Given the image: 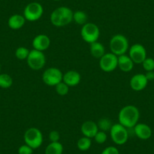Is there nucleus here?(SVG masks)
Segmentation results:
<instances>
[{
  "instance_id": "nucleus-30",
  "label": "nucleus",
  "mask_w": 154,
  "mask_h": 154,
  "mask_svg": "<svg viewBox=\"0 0 154 154\" xmlns=\"http://www.w3.org/2000/svg\"><path fill=\"white\" fill-rule=\"evenodd\" d=\"M100 154H119V151L116 146H109L105 148Z\"/></svg>"
},
{
  "instance_id": "nucleus-33",
  "label": "nucleus",
  "mask_w": 154,
  "mask_h": 154,
  "mask_svg": "<svg viewBox=\"0 0 154 154\" xmlns=\"http://www.w3.org/2000/svg\"><path fill=\"white\" fill-rule=\"evenodd\" d=\"M54 1H60V0H54Z\"/></svg>"
},
{
  "instance_id": "nucleus-31",
  "label": "nucleus",
  "mask_w": 154,
  "mask_h": 154,
  "mask_svg": "<svg viewBox=\"0 0 154 154\" xmlns=\"http://www.w3.org/2000/svg\"><path fill=\"white\" fill-rule=\"evenodd\" d=\"M49 140L51 142H59L60 140V134L57 131H51L49 133Z\"/></svg>"
},
{
  "instance_id": "nucleus-5",
  "label": "nucleus",
  "mask_w": 154,
  "mask_h": 154,
  "mask_svg": "<svg viewBox=\"0 0 154 154\" xmlns=\"http://www.w3.org/2000/svg\"><path fill=\"white\" fill-rule=\"evenodd\" d=\"M109 133L112 140L117 145L125 144L129 137L127 128L124 127L120 123L112 125L109 130Z\"/></svg>"
},
{
  "instance_id": "nucleus-10",
  "label": "nucleus",
  "mask_w": 154,
  "mask_h": 154,
  "mask_svg": "<svg viewBox=\"0 0 154 154\" xmlns=\"http://www.w3.org/2000/svg\"><path fill=\"white\" fill-rule=\"evenodd\" d=\"M99 66L103 71L109 72L118 66V56L111 53H106L99 60Z\"/></svg>"
},
{
  "instance_id": "nucleus-22",
  "label": "nucleus",
  "mask_w": 154,
  "mask_h": 154,
  "mask_svg": "<svg viewBox=\"0 0 154 154\" xmlns=\"http://www.w3.org/2000/svg\"><path fill=\"white\" fill-rule=\"evenodd\" d=\"M77 147L79 150L81 151H87L88 149H90L91 146V140L89 137H87L83 136L82 137H80V138L77 141Z\"/></svg>"
},
{
  "instance_id": "nucleus-4",
  "label": "nucleus",
  "mask_w": 154,
  "mask_h": 154,
  "mask_svg": "<svg viewBox=\"0 0 154 154\" xmlns=\"http://www.w3.org/2000/svg\"><path fill=\"white\" fill-rule=\"evenodd\" d=\"M24 141L26 144L33 149H38L43 142V135L39 129L36 128H29L24 133Z\"/></svg>"
},
{
  "instance_id": "nucleus-1",
  "label": "nucleus",
  "mask_w": 154,
  "mask_h": 154,
  "mask_svg": "<svg viewBox=\"0 0 154 154\" xmlns=\"http://www.w3.org/2000/svg\"><path fill=\"white\" fill-rule=\"evenodd\" d=\"M140 117V112L134 105H127L121 109L119 113V123L127 128H134Z\"/></svg>"
},
{
  "instance_id": "nucleus-6",
  "label": "nucleus",
  "mask_w": 154,
  "mask_h": 154,
  "mask_svg": "<svg viewBox=\"0 0 154 154\" xmlns=\"http://www.w3.org/2000/svg\"><path fill=\"white\" fill-rule=\"evenodd\" d=\"M81 36L87 43L97 42L100 36V29L98 26L93 23H86L81 29Z\"/></svg>"
},
{
  "instance_id": "nucleus-32",
  "label": "nucleus",
  "mask_w": 154,
  "mask_h": 154,
  "mask_svg": "<svg viewBox=\"0 0 154 154\" xmlns=\"http://www.w3.org/2000/svg\"><path fill=\"white\" fill-rule=\"evenodd\" d=\"M145 76H146V79L148 81H152L154 79V71H147L145 73Z\"/></svg>"
},
{
  "instance_id": "nucleus-28",
  "label": "nucleus",
  "mask_w": 154,
  "mask_h": 154,
  "mask_svg": "<svg viewBox=\"0 0 154 154\" xmlns=\"http://www.w3.org/2000/svg\"><path fill=\"white\" fill-rule=\"evenodd\" d=\"M94 140L99 144H102V143H105L107 139V134L105 131H98L97 132V134H95V136L94 137Z\"/></svg>"
},
{
  "instance_id": "nucleus-3",
  "label": "nucleus",
  "mask_w": 154,
  "mask_h": 154,
  "mask_svg": "<svg viewBox=\"0 0 154 154\" xmlns=\"http://www.w3.org/2000/svg\"><path fill=\"white\" fill-rule=\"evenodd\" d=\"M129 44L128 38L122 34H116L109 41V48L112 54L116 56L125 54L128 51Z\"/></svg>"
},
{
  "instance_id": "nucleus-7",
  "label": "nucleus",
  "mask_w": 154,
  "mask_h": 154,
  "mask_svg": "<svg viewBox=\"0 0 154 154\" xmlns=\"http://www.w3.org/2000/svg\"><path fill=\"white\" fill-rule=\"evenodd\" d=\"M26 62L29 67L34 70H39L45 66L46 63L45 55L42 51L32 49L26 58Z\"/></svg>"
},
{
  "instance_id": "nucleus-8",
  "label": "nucleus",
  "mask_w": 154,
  "mask_h": 154,
  "mask_svg": "<svg viewBox=\"0 0 154 154\" xmlns=\"http://www.w3.org/2000/svg\"><path fill=\"white\" fill-rule=\"evenodd\" d=\"M63 75L61 71L57 68H48L42 74V81L48 86H55L63 81Z\"/></svg>"
},
{
  "instance_id": "nucleus-29",
  "label": "nucleus",
  "mask_w": 154,
  "mask_h": 154,
  "mask_svg": "<svg viewBox=\"0 0 154 154\" xmlns=\"http://www.w3.org/2000/svg\"><path fill=\"white\" fill-rule=\"evenodd\" d=\"M32 152L33 149L26 143L18 148V154H32Z\"/></svg>"
},
{
  "instance_id": "nucleus-11",
  "label": "nucleus",
  "mask_w": 154,
  "mask_h": 154,
  "mask_svg": "<svg viewBox=\"0 0 154 154\" xmlns=\"http://www.w3.org/2000/svg\"><path fill=\"white\" fill-rule=\"evenodd\" d=\"M128 56L134 63H142L146 58V48L141 44H134L129 48Z\"/></svg>"
},
{
  "instance_id": "nucleus-21",
  "label": "nucleus",
  "mask_w": 154,
  "mask_h": 154,
  "mask_svg": "<svg viewBox=\"0 0 154 154\" xmlns=\"http://www.w3.org/2000/svg\"><path fill=\"white\" fill-rule=\"evenodd\" d=\"M72 20H74L77 24L83 26L84 24L88 23V15L82 11H76L73 12Z\"/></svg>"
},
{
  "instance_id": "nucleus-25",
  "label": "nucleus",
  "mask_w": 154,
  "mask_h": 154,
  "mask_svg": "<svg viewBox=\"0 0 154 154\" xmlns=\"http://www.w3.org/2000/svg\"><path fill=\"white\" fill-rule=\"evenodd\" d=\"M29 50L25 47H19L15 51V56L17 59L20 60H26L29 54Z\"/></svg>"
},
{
  "instance_id": "nucleus-19",
  "label": "nucleus",
  "mask_w": 154,
  "mask_h": 154,
  "mask_svg": "<svg viewBox=\"0 0 154 154\" xmlns=\"http://www.w3.org/2000/svg\"><path fill=\"white\" fill-rule=\"evenodd\" d=\"M90 52L93 57L99 59L106 54L103 45L100 42H98L97 41L90 44Z\"/></svg>"
},
{
  "instance_id": "nucleus-26",
  "label": "nucleus",
  "mask_w": 154,
  "mask_h": 154,
  "mask_svg": "<svg viewBox=\"0 0 154 154\" xmlns=\"http://www.w3.org/2000/svg\"><path fill=\"white\" fill-rule=\"evenodd\" d=\"M55 90L57 94L60 96H64L66 95L69 92V86L62 81L55 85Z\"/></svg>"
},
{
  "instance_id": "nucleus-16",
  "label": "nucleus",
  "mask_w": 154,
  "mask_h": 154,
  "mask_svg": "<svg viewBox=\"0 0 154 154\" xmlns=\"http://www.w3.org/2000/svg\"><path fill=\"white\" fill-rule=\"evenodd\" d=\"M99 131L97 123L93 121H86L81 126V132L85 137L93 138Z\"/></svg>"
},
{
  "instance_id": "nucleus-9",
  "label": "nucleus",
  "mask_w": 154,
  "mask_h": 154,
  "mask_svg": "<svg viewBox=\"0 0 154 154\" xmlns=\"http://www.w3.org/2000/svg\"><path fill=\"white\" fill-rule=\"evenodd\" d=\"M43 14V7L40 3L32 2L28 4L23 11V17L29 21H35L40 19Z\"/></svg>"
},
{
  "instance_id": "nucleus-27",
  "label": "nucleus",
  "mask_w": 154,
  "mask_h": 154,
  "mask_svg": "<svg viewBox=\"0 0 154 154\" xmlns=\"http://www.w3.org/2000/svg\"><path fill=\"white\" fill-rule=\"evenodd\" d=\"M142 66L145 70L147 71H153L154 70V59L151 57H146L142 63Z\"/></svg>"
},
{
  "instance_id": "nucleus-14",
  "label": "nucleus",
  "mask_w": 154,
  "mask_h": 154,
  "mask_svg": "<svg viewBox=\"0 0 154 154\" xmlns=\"http://www.w3.org/2000/svg\"><path fill=\"white\" fill-rule=\"evenodd\" d=\"M134 135L140 140H147L152 135L150 127L144 123H137L134 127Z\"/></svg>"
},
{
  "instance_id": "nucleus-24",
  "label": "nucleus",
  "mask_w": 154,
  "mask_h": 154,
  "mask_svg": "<svg viewBox=\"0 0 154 154\" xmlns=\"http://www.w3.org/2000/svg\"><path fill=\"white\" fill-rule=\"evenodd\" d=\"M97 125V127H98V129L106 132V131H109L110 130L112 124V122L109 119H107V118H102V119H100L98 121Z\"/></svg>"
},
{
  "instance_id": "nucleus-15",
  "label": "nucleus",
  "mask_w": 154,
  "mask_h": 154,
  "mask_svg": "<svg viewBox=\"0 0 154 154\" xmlns=\"http://www.w3.org/2000/svg\"><path fill=\"white\" fill-rule=\"evenodd\" d=\"M81 81V75L75 70H69L63 75V82L69 87L79 85Z\"/></svg>"
},
{
  "instance_id": "nucleus-34",
  "label": "nucleus",
  "mask_w": 154,
  "mask_h": 154,
  "mask_svg": "<svg viewBox=\"0 0 154 154\" xmlns=\"http://www.w3.org/2000/svg\"><path fill=\"white\" fill-rule=\"evenodd\" d=\"M0 70H1V65H0Z\"/></svg>"
},
{
  "instance_id": "nucleus-12",
  "label": "nucleus",
  "mask_w": 154,
  "mask_h": 154,
  "mask_svg": "<svg viewBox=\"0 0 154 154\" xmlns=\"http://www.w3.org/2000/svg\"><path fill=\"white\" fill-rule=\"evenodd\" d=\"M50 44H51V40H50L49 37L45 34L37 35L32 39V42L33 49L40 51H43L48 49L50 46Z\"/></svg>"
},
{
  "instance_id": "nucleus-2",
  "label": "nucleus",
  "mask_w": 154,
  "mask_h": 154,
  "mask_svg": "<svg viewBox=\"0 0 154 154\" xmlns=\"http://www.w3.org/2000/svg\"><path fill=\"white\" fill-rule=\"evenodd\" d=\"M73 11L68 7L60 6L51 12L50 20L52 25L61 27L70 23L72 21Z\"/></svg>"
},
{
  "instance_id": "nucleus-20",
  "label": "nucleus",
  "mask_w": 154,
  "mask_h": 154,
  "mask_svg": "<svg viewBox=\"0 0 154 154\" xmlns=\"http://www.w3.org/2000/svg\"><path fill=\"white\" fill-rule=\"evenodd\" d=\"M63 146L60 142H51L45 149V154H62Z\"/></svg>"
},
{
  "instance_id": "nucleus-23",
  "label": "nucleus",
  "mask_w": 154,
  "mask_h": 154,
  "mask_svg": "<svg viewBox=\"0 0 154 154\" xmlns=\"http://www.w3.org/2000/svg\"><path fill=\"white\" fill-rule=\"evenodd\" d=\"M13 79L8 74H0V87L2 88H8L12 85Z\"/></svg>"
},
{
  "instance_id": "nucleus-18",
  "label": "nucleus",
  "mask_w": 154,
  "mask_h": 154,
  "mask_svg": "<svg viewBox=\"0 0 154 154\" xmlns=\"http://www.w3.org/2000/svg\"><path fill=\"white\" fill-rule=\"evenodd\" d=\"M26 19L20 14H13L8 20V25L11 29H19L24 25Z\"/></svg>"
},
{
  "instance_id": "nucleus-13",
  "label": "nucleus",
  "mask_w": 154,
  "mask_h": 154,
  "mask_svg": "<svg viewBox=\"0 0 154 154\" xmlns=\"http://www.w3.org/2000/svg\"><path fill=\"white\" fill-rule=\"evenodd\" d=\"M148 83L145 74L138 73L135 74L131 77L130 80V86L131 89L135 91H140L144 89Z\"/></svg>"
},
{
  "instance_id": "nucleus-17",
  "label": "nucleus",
  "mask_w": 154,
  "mask_h": 154,
  "mask_svg": "<svg viewBox=\"0 0 154 154\" xmlns=\"http://www.w3.org/2000/svg\"><path fill=\"white\" fill-rule=\"evenodd\" d=\"M118 66L122 72H128L134 67V62L129 56L125 55V54H122L118 56Z\"/></svg>"
}]
</instances>
